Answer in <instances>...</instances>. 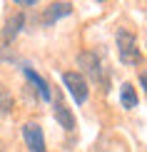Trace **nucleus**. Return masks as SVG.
I'll return each mask as SVG.
<instances>
[{
    "label": "nucleus",
    "mask_w": 147,
    "mask_h": 152,
    "mask_svg": "<svg viewBox=\"0 0 147 152\" xmlns=\"http://www.w3.org/2000/svg\"><path fill=\"white\" fill-rule=\"evenodd\" d=\"M23 23H25V18H23V12H18V15H12L8 23H5V28H3V40L5 42H12L15 40V35L23 30Z\"/></svg>",
    "instance_id": "nucleus-6"
},
{
    "label": "nucleus",
    "mask_w": 147,
    "mask_h": 152,
    "mask_svg": "<svg viewBox=\"0 0 147 152\" xmlns=\"http://www.w3.org/2000/svg\"><path fill=\"white\" fill-rule=\"evenodd\" d=\"M72 12V5L70 3H50L45 12H42V25H53L55 20H60V18H65Z\"/></svg>",
    "instance_id": "nucleus-5"
},
{
    "label": "nucleus",
    "mask_w": 147,
    "mask_h": 152,
    "mask_svg": "<svg viewBox=\"0 0 147 152\" xmlns=\"http://www.w3.org/2000/svg\"><path fill=\"white\" fill-rule=\"evenodd\" d=\"M117 53L120 60L125 65H137L140 62V48H137V37L127 30H120L117 33Z\"/></svg>",
    "instance_id": "nucleus-1"
},
{
    "label": "nucleus",
    "mask_w": 147,
    "mask_h": 152,
    "mask_svg": "<svg viewBox=\"0 0 147 152\" xmlns=\"http://www.w3.org/2000/svg\"><path fill=\"white\" fill-rule=\"evenodd\" d=\"M62 82H65L67 92L72 95V100H75L78 105H82V102L87 100V95H90V85H87V80L82 77L80 72H75V70L62 72Z\"/></svg>",
    "instance_id": "nucleus-2"
},
{
    "label": "nucleus",
    "mask_w": 147,
    "mask_h": 152,
    "mask_svg": "<svg viewBox=\"0 0 147 152\" xmlns=\"http://www.w3.org/2000/svg\"><path fill=\"white\" fill-rule=\"evenodd\" d=\"M78 65L82 67V72H80L82 77H85V75H90L92 80H100V77H102L100 58L92 53V50H85V53H80V55H78Z\"/></svg>",
    "instance_id": "nucleus-4"
},
{
    "label": "nucleus",
    "mask_w": 147,
    "mask_h": 152,
    "mask_svg": "<svg viewBox=\"0 0 147 152\" xmlns=\"http://www.w3.org/2000/svg\"><path fill=\"white\" fill-rule=\"evenodd\" d=\"M10 110H12V95L8 92V87L0 82V117L8 115Z\"/></svg>",
    "instance_id": "nucleus-10"
},
{
    "label": "nucleus",
    "mask_w": 147,
    "mask_h": 152,
    "mask_svg": "<svg viewBox=\"0 0 147 152\" xmlns=\"http://www.w3.org/2000/svg\"><path fill=\"white\" fill-rule=\"evenodd\" d=\"M120 100H122V107H127V110H135L137 107V92H135L132 82H125L120 87Z\"/></svg>",
    "instance_id": "nucleus-9"
},
{
    "label": "nucleus",
    "mask_w": 147,
    "mask_h": 152,
    "mask_svg": "<svg viewBox=\"0 0 147 152\" xmlns=\"http://www.w3.org/2000/svg\"><path fill=\"white\" fill-rule=\"evenodd\" d=\"M55 120L60 122L62 130H67V132L75 130V115H72V112H70L62 102H55Z\"/></svg>",
    "instance_id": "nucleus-7"
},
{
    "label": "nucleus",
    "mask_w": 147,
    "mask_h": 152,
    "mask_svg": "<svg viewBox=\"0 0 147 152\" xmlns=\"http://www.w3.org/2000/svg\"><path fill=\"white\" fill-rule=\"evenodd\" d=\"M23 72H25V77H28V80H30V82H33V85L37 87V92H40V97H42V100H48V102H50V100H53V92H50L48 82L42 80V77H40L37 72H33L30 67H23Z\"/></svg>",
    "instance_id": "nucleus-8"
},
{
    "label": "nucleus",
    "mask_w": 147,
    "mask_h": 152,
    "mask_svg": "<svg viewBox=\"0 0 147 152\" xmlns=\"http://www.w3.org/2000/svg\"><path fill=\"white\" fill-rule=\"evenodd\" d=\"M23 137H25V145H28L30 152H48L45 150V135H42V127L37 122H25L23 127Z\"/></svg>",
    "instance_id": "nucleus-3"
},
{
    "label": "nucleus",
    "mask_w": 147,
    "mask_h": 152,
    "mask_svg": "<svg viewBox=\"0 0 147 152\" xmlns=\"http://www.w3.org/2000/svg\"><path fill=\"white\" fill-rule=\"evenodd\" d=\"M0 152H5V145H3V140H0Z\"/></svg>",
    "instance_id": "nucleus-11"
}]
</instances>
